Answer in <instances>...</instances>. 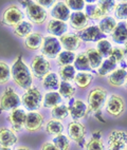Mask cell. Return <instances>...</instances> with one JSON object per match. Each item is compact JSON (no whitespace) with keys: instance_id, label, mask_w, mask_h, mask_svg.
<instances>
[{"instance_id":"5b68a950","label":"cell","mask_w":127,"mask_h":150,"mask_svg":"<svg viewBox=\"0 0 127 150\" xmlns=\"http://www.w3.org/2000/svg\"><path fill=\"white\" fill-rule=\"evenodd\" d=\"M105 110L106 113L111 117H121L125 113V110H126V104H125L124 98L119 94L109 95L107 97V100H106Z\"/></svg>"},{"instance_id":"f907efd6","label":"cell","mask_w":127,"mask_h":150,"mask_svg":"<svg viewBox=\"0 0 127 150\" xmlns=\"http://www.w3.org/2000/svg\"><path fill=\"white\" fill-rule=\"evenodd\" d=\"M0 150H12L11 148H6V147H0Z\"/></svg>"},{"instance_id":"5bb4252c","label":"cell","mask_w":127,"mask_h":150,"mask_svg":"<svg viewBox=\"0 0 127 150\" xmlns=\"http://www.w3.org/2000/svg\"><path fill=\"white\" fill-rule=\"evenodd\" d=\"M69 108V116L72 121H81L88 115V106L82 99H74L68 106Z\"/></svg>"},{"instance_id":"db71d44e","label":"cell","mask_w":127,"mask_h":150,"mask_svg":"<svg viewBox=\"0 0 127 150\" xmlns=\"http://www.w3.org/2000/svg\"><path fill=\"white\" fill-rule=\"evenodd\" d=\"M125 150H127V147H126V149H125Z\"/></svg>"},{"instance_id":"6da1fadb","label":"cell","mask_w":127,"mask_h":150,"mask_svg":"<svg viewBox=\"0 0 127 150\" xmlns=\"http://www.w3.org/2000/svg\"><path fill=\"white\" fill-rule=\"evenodd\" d=\"M11 77L14 83L19 88L27 90L32 87L33 75L30 68L24 62L21 55H18L11 68Z\"/></svg>"},{"instance_id":"ac0fdd59","label":"cell","mask_w":127,"mask_h":150,"mask_svg":"<svg viewBox=\"0 0 127 150\" xmlns=\"http://www.w3.org/2000/svg\"><path fill=\"white\" fill-rule=\"evenodd\" d=\"M126 79H127V71L124 68L116 69L114 72H111L107 76L108 83L111 87H114V88H119V87L124 86L125 83H126Z\"/></svg>"},{"instance_id":"74e56055","label":"cell","mask_w":127,"mask_h":150,"mask_svg":"<svg viewBox=\"0 0 127 150\" xmlns=\"http://www.w3.org/2000/svg\"><path fill=\"white\" fill-rule=\"evenodd\" d=\"M52 143L56 146L58 150H70L71 141L68 137V135H65L64 133L53 137Z\"/></svg>"},{"instance_id":"8d00e7d4","label":"cell","mask_w":127,"mask_h":150,"mask_svg":"<svg viewBox=\"0 0 127 150\" xmlns=\"http://www.w3.org/2000/svg\"><path fill=\"white\" fill-rule=\"evenodd\" d=\"M75 53L71 51H62L58 54V56L56 58L57 64H60V67L62 66H69V64H72L75 60Z\"/></svg>"},{"instance_id":"836d02e7","label":"cell","mask_w":127,"mask_h":150,"mask_svg":"<svg viewBox=\"0 0 127 150\" xmlns=\"http://www.w3.org/2000/svg\"><path fill=\"white\" fill-rule=\"evenodd\" d=\"M75 68L73 67L72 64H69V66H62L60 67L58 70V76L62 79V81H74V77H75Z\"/></svg>"},{"instance_id":"603a6c76","label":"cell","mask_w":127,"mask_h":150,"mask_svg":"<svg viewBox=\"0 0 127 150\" xmlns=\"http://www.w3.org/2000/svg\"><path fill=\"white\" fill-rule=\"evenodd\" d=\"M67 30H68L67 23L64 21L56 20V19H51L48 22V25H47V31L51 35H53V37H55V36L62 37V35L66 34Z\"/></svg>"},{"instance_id":"7a4b0ae2","label":"cell","mask_w":127,"mask_h":150,"mask_svg":"<svg viewBox=\"0 0 127 150\" xmlns=\"http://www.w3.org/2000/svg\"><path fill=\"white\" fill-rule=\"evenodd\" d=\"M108 97V92L103 87H94L89 91L87 95V106H88V114L94 115L97 121L105 122L102 115V109L105 107L106 100Z\"/></svg>"},{"instance_id":"f546056e","label":"cell","mask_w":127,"mask_h":150,"mask_svg":"<svg viewBox=\"0 0 127 150\" xmlns=\"http://www.w3.org/2000/svg\"><path fill=\"white\" fill-rule=\"evenodd\" d=\"M33 30V24L29 21H21L19 24H17L16 27L13 28V33L15 36L19 38H26L28 35H30L32 33Z\"/></svg>"},{"instance_id":"816d5d0a","label":"cell","mask_w":127,"mask_h":150,"mask_svg":"<svg viewBox=\"0 0 127 150\" xmlns=\"http://www.w3.org/2000/svg\"><path fill=\"white\" fill-rule=\"evenodd\" d=\"M125 86H126V89H127V79H126V83H125Z\"/></svg>"},{"instance_id":"83f0119b","label":"cell","mask_w":127,"mask_h":150,"mask_svg":"<svg viewBox=\"0 0 127 150\" xmlns=\"http://www.w3.org/2000/svg\"><path fill=\"white\" fill-rule=\"evenodd\" d=\"M93 79H94V76L90 72H79L75 75L74 83L79 88L86 89L91 85Z\"/></svg>"},{"instance_id":"ab89813d","label":"cell","mask_w":127,"mask_h":150,"mask_svg":"<svg viewBox=\"0 0 127 150\" xmlns=\"http://www.w3.org/2000/svg\"><path fill=\"white\" fill-rule=\"evenodd\" d=\"M112 45L110 43V41L107 39H102L97 42L96 50L99 51V53L102 55L103 57H109L111 51H112Z\"/></svg>"},{"instance_id":"60d3db41","label":"cell","mask_w":127,"mask_h":150,"mask_svg":"<svg viewBox=\"0 0 127 150\" xmlns=\"http://www.w3.org/2000/svg\"><path fill=\"white\" fill-rule=\"evenodd\" d=\"M11 78V68L6 62L0 60V85L9 83Z\"/></svg>"},{"instance_id":"44dd1931","label":"cell","mask_w":127,"mask_h":150,"mask_svg":"<svg viewBox=\"0 0 127 150\" xmlns=\"http://www.w3.org/2000/svg\"><path fill=\"white\" fill-rule=\"evenodd\" d=\"M69 20H70V25L73 29L82 31L85 28H87L89 18L87 17L86 13H84V12H73L70 15Z\"/></svg>"},{"instance_id":"cb8c5ba5","label":"cell","mask_w":127,"mask_h":150,"mask_svg":"<svg viewBox=\"0 0 127 150\" xmlns=\"http://www.w3.org/2000/svg\"><path fill=\"white\" fill-rule=\"evenodd\" d=\"M62 97L56 91H49L43 96V106L47 109H52L62 104Z\"/></svg>"},{"instance_id":"9c48e42d","label":"cell","mask_w":127,"mask_h":150,"mask_svg":"<svg viewBox=\"0 0 127 150\" xmlns=\"http://www.w3.org/2000/svg\"><path fill=\"white\" fill-rule=\"evenodd\" d=\"M26 118H27V112L22 108H16V109L10 111L6 116V121L10 124V128L15 133L20 132L22 129H24L26 125Z\"/></svg>"},{"instance_id":"d590c367","label":"cell","mask_w":127,"mask_h":150,"mask_svg":"<svg viewBox=\"0 0 127 150\" xmlns=\"http://www.w3.org/2000/svg\"><path fill=\"white\" fill-rule=\"evenodd\" d=\"M75 92V87L73 86L72 83H68V81H60V88H58V93L60 94L62 97L70 99L74 96Z\"/></svg>"},{"instance_id":"9a60e30c","label":"cell","mask_w":127,"mask_h":150,"mask_svg":"<svg viewBox=\"0 0 127 150\" xmlns=\"http://www.w3.org/2000/svg\"><path fill=\"white\" fill-rule=\"evenodd\" d=\"M77 35L82 41H90V42L96 41V42H99L102 39H107L106 35L102 33L99 25H91V27L85 28L84 30L79 31Z\"/></svg>"},{"instance_id":"2e32d148","label":"cell","mask_w":127,"mask_h":150,"mask_svg":"<svg viewBox=\"0 0 127 150\" xmlns=\"http://www.w3.org/2000/svg\"><path fill=\"white\" fill-rule=\"evenodd\" d=\"M18 143L17 134L8 127H0V147L12 148Z\"/></svg>"},{"instance_id":"52a82bcc","label":"cell","mask_w":127,"mask_h":150,"mask_svg":"<svg viewBox=\"0 0 127 150\" xmlns=\"http://www.w3.org/2000/svg\"><path fill=\"white\" fill-rule=\"evenodd\" d=\"M21 21H23V14H22L21 10L18 6H14V4L8 6L3 11L1 18H0L1 24L12 28H15Z\"/></svg>"},{"instance_id":"8992f818","label":"cell","mask_w":127,"mask_h":150,"mask_svg":"<svg viewBox=\"0 0 127 150\" xmlns=\"http://www.w3.org/2000/svg\"><path fill=\"white\" fill-rule=\"evenodd\" d=\"M67 133L70 141L79 146H82L86 142L87 128L81 121H71L68 124Z\"/></svg>"},{"instance_id":"7402d4cb","label":"cell","mask_w":127,"mask_h":150,"mask_svg":"<svg viewBox=\"0 0 127 150\" xmlns=\"http://www.w3.org/2000/svg\"><path fill=\"white\" fill-rule=\"evenodd\" d=\"M43 40V36L39 32H32L30 35H28L24 38L23 45L26 49L30 50V51H37L38 49L41 48Z\"/></svg>"},{"instance_id":"bcb514c9","label":"cell","mask_w":127,"mask_h":150,"mask_svg":"<svg viewBox=\"0 0 127 150\" xmlns=\"http://www.w3.org/2000/svg\"><path fill=\"white\" fill-rule=\"evenodd\" d=\"M35 3H37L38 6H43L45 10L46 8H51L52 6H54L55 4H56V2H55L54 0H38V1H36Z\"/></svg>"},{"instance_id":"e575fe53","label":"cell","mask_w":127,"mask_h":150,"mask_svg":"<svg viewBox=\"0 0 127 150\" xmlns=\"http://www.w3.org/2000/svg\"><path fill=\"white\" fill-rule=\"evenodd\" d=\"M118 64L114 62H112L111 59L107 58L106 60H103L102 64L100 66V68L97 69V75L99 76H108L111 72H114V70L116 69Z\"/></svg>"},{"instance_id":"681fc988","label":"cell","mask_w":127,"mask_h":150,"mask_svg":"<svg viewBox=\"0 0 127 150\" xmlns=\"http://www.w3.org/2000/svg\"><path fill=\"white\" fill-rule=\"evenodd\" d=\"M123 51H124V56H125V58H126V60H127V41L125 42V45H124V49H123Z\"/></svg>"},{"instance_id":"d4e9b609","label":"cell","mask_w":127,"mask_h":150,"mask_svg":"<svg viewBox=\"0 0 127 150\" xmlns=\"http://www.w3.org/2000/svg\"><path fill=\"white\" fill-rule=\"evenodd\" d=\"M60 78H58V75L54 72H50L43 76V79H41V85L46 90L49 91H55L60 88Z\"/></svg>"},{"instance_id":"277c9868","label":"cell","mask_w":127,"mask_h":150,"mask_svg":"<svg viewBox=\"0 0 127 150\" xmlns=\"http://www.w3.org/2000/svg\"><path fill=\"white\" fill-rule=\"evenodd\" d=\"M20 104L21 98L11 86L6 87L0 95V112L12 111L20 107Z\"/></svg>"},{"instance_id":"30bf717a","label":"cell","mask_w":127,"mask_h":150,"mask_svg":"<svg viewBox=\"0 0 127 150\" xmlns=\"http://www.w3.org/2000/svg\"><path fill=\"white\" fill-rule=\"evenodd\" d=\"M51 70V64L43 55H35L31 60V72L36 78H43Z\"/></svg>"},{"instance_id":"f5cc1de1","label":"cell","mask_w":127,"mask_h":150,"mask_svg":"<svg viewBox=\"0 0 127 150\" xmlns=\"http://www.w3.org/2000/svg\"><path fill=\"white\" fill-rule=\"evenodd\" d=\"M126 27H127V22H126Z\"/></svg>"},{"instance_id":"8fae6325","label":"cell","mask_w":127,"mask_h":150,"mask_svg":"<svg viewBox=\"0 0 127 150\" xmlns=\"http://www.w3.org/2000/svg\"><path fill=\"white\" fill-rule=\"evenodd\" d=\"M62 45L60 42V39L53 36H46L43 37V45H41V55L48 57V58H55L60 53Z\"/></svg>"},{"instance_id":"b9f144b4","label":"cell","mask_w":127,"mask_h":150,"mask_svg":"<svg viewBox=\"0 0 127 150\" xmlns=\"http://www.w3.org/2000/svg\"><path fill=\"white\" fill-rule=\"evenodd\" d=\"M108 58L111 59L112 62H114L116 64H122L123 60H124V58H125L123 49L120 48V47H114V48H112V51H111V53H110V55H109Z\"/></svg>"},{"instance_id":"d6a6232c","label":"cell","mask_w":127,"mask_h":150,"mask_svg":"<svg viewBox=\"0 0 127 150\" xmlns=\"http://www.w3.org/2000/svg\"><path fill=\"white\" fill-rule=\"evenodd\" d=\"M51 116L52 118L57 120V121H65L69 116V108L65 104L58 105V106L51 109Z\"/></svg>"},{"instance_id":"ee69618b","label":"cell","mask_w":127,"mask_h":150,"mask_svg":"<svg viewBox=\"0 0 127 150\" xmlns=\"http://www.w3.org/2000/svg\"><path fill=\"white\" fill-rule=\"evenodd\" d=\"M116 6V3L114 1H110V0L99 1V8H101V11L103 12L104 16H106L107 14H110L111 12H114Z\"/></svg>"},{"instance_id":"e0dca14e","label":"cell","mask_w":127,"mask_h":150,"mask_svg":"<svg viewBox=\"0 0 127 150\" xmlns=\"http://www.w3.org/2000/svg\"><path fill=\"white\" fill-rule=\"evenodd\" d=\"M60 42L66 49V51L71 52L76 51L82 45V40L79 37V35L71 34V33H66L62 37H60Z\"/></svg>"},{"instance_id":"4fadbf2b","label":"cell","mask_w":127,"mask_h":150,"mask_svg":"<svg viewBox=\"0 0 127 150\" xmlns=\"http://www.w3.org/2000/svg\"><path fill=\"white\" fill-rule=\"evenodd\" d=\"M26 13H27L28 18L33 23L41 25L47 19V10L43 6H38L35 2H28L26 6Z\"/></svg>"},{"instance_id":"ffe728a7","label":"cell","mask_w":127,"mask_h":150,"mask_svg":"<svg viewBox=\"0 0 127 150\" xmlns=\"http://www.w3.org/2000/svg\"><path fill=\"white\" fill-rule=\"evenodd\" d=\"M51 15L53 19L65 22L70 18V8H68L66 2H56V4L52 8Z\"/></svg>"},{"instance_id":"7c38bea8","label":"cell","mask_w":127,"mask_h":150,"mask_svg":"<svg viewBox=\"0 0 127 150\" xmlns=\"http://www.w3.org/2000/svg\"><path fill=\"white\" fill-rule=\"evenodd\" d=\"M45 116L39 111H33L27 113L24 130L29 133H36L39 132L45 126Z\"/></svg>"},{"instance_id":"f1b7e54d","label":"cell","mask_w":127,"mask_h":150,"mask_svg":"<svg viewBox=\"0 0 127 150\" xmlns=\"http://www.w3.org/2000/svg\"><path fill=\"white\" fill-rule=\"evenodd\" d=\"M111 37L116 41V43H125L127 41V27L126 23H121L116 24V29L114 30V32L111 33Z\"/></svg>"},{"instance_id":"f35d334b","label":"cell","mask_w":127,"mask_h":150,"mask_svg":"<svg viewBox=\"0 0 127 150\" xmlns=\"http://www.w3.org/2000/svg\"><path fill=\"white\" fill-rule=\"evenodd\" d=\"M86 8V15L87 17L91 20H102L104 18L103 12L96 4H88L85 6Z\"/></svg>"},{"instance_id":"4316f807","label":"cell","mask_w":127,"mask_h":150,"mask_svg":"<svg viewBox=\"0 0 127 150\" xmlns=\"http://www.w3.org/2000/svg\"><path fill=\"white\" fill-rule=\"evenodd\" d=\"M85 53L88 57L91 69H99L103 62V56L99 53V51L95 48H88L85 51Z\"/></svg>"},{"instance_id":"3957f363","label":"cell","mask_w":127,"mask_h":150,"mask_svg":"<svg viewBox=\"0 0 127 150\" xmlns=\"http://www.w3.org/2000/svg\"><path fill=\"white\" fill-rule=\"evenodd\" d=\"M21 104L29 112L38 111L43 105V95L39 89L33 86L27 89L21 96Z\"/></svg>"},{"instance_id":"7dc6e473","label":"cell","mask_w":127,"mask_h":150,"mask_svg":"<svg viewBox=\"0 0 127 150\" xmlns=\"http://www.w3.org/2000/svg\"><path fill=\"white\" fill-rule=\"evenodd\" d=\"M40 150H58L52 142H45L40 146Z\"/></svg>"},{"instance_id":"484cf974","label":"cell","mask_w":127,"mask_h":150,"mask_svg":"<svg viewBox=\"0 0 127 150\" xmlns=\"http://www.w3.org/2000/svg\"><path fill=\"white\" fill-rule=\"evenodd\" d=\"M45 131L49 135L57 137L60 134H62V132H64V125L60 121H57L54 118H50L45 124Z\"/></svg>"},{"instance_id":"ba28073f","label":"cell","mask_w":127,"mask_h":150,"mask_svg":"<svg viewBox=\"0 0 127 150\" xmlns=\"http://www.w3.org/2000/svg\"><path fill=\"white\" fill-rule=\"evenodd\" d=\"M127 147V132L114 129L107 137V150H125Z\"/></svg>"},{"instance_id":"c3c4849f","label":"cell","mask_w":127,"mask_h":150,"mask_svg":"<svg viewBox=\"0 0 127 150\" xmlns=\"http://www.w3.org/2000/svg\"><path fill=\"white\" fill-rule=\"evenodd\" d=\"M14 150H31L28 146H24V145H20V146H17Z\"/></svg>"},{"instance_id":"4dcf8cb0","label":"cell","mask_w":127,"mask_h":150,"mask_svg":"<svg viewBox=\"0 0 127 150\" xmlns=\"http://www.w3.org/2000/svg\"><path fill=\"white\" fill-rule=\"evenodd\" d=\"M116 20L114 17L111 16H105L102 20L100 21V24H99V28L102 31V33L107 36V34H111L114 32V30L116 29Z\"/></svg>"},{"instance_id":"d6986e66","label":"cell","mask_w":127,"mask_h":150,"mask_svg":"<svg viewBox=\"0 0 127 150\" xmlns=\"http://www.w3.org/2000/svg\"><path fill=\"white\" fill-rule=\"evenodd\" d=\"M85 150H105V144L101 131H95L91 134L89 139L85 142Z\"/></svg>"},{"instance_id":"f6af8a7d","label":"cell","mask_w":127,"mask_h":150,"mask_svg":"<svg viewBox=\"0 0 127 150\" xmlns=\"http://www.w3.org/2000/svg\"><path fill=\"white\" fill-rule=\"evenodd\" d=\"M66 4L70 10L75 12H82V10L86 6L85 1H83V0H68V1H66Z\"/></svg>"},{"instance_id":"7bdbcfd3","label":"cell","mask_w":127,"mask_h":150,"mask_svg":"<svg viewBox=\"0 0 127 150\" xmlns=\"http://www.w3.org/2000/svg\"><path fill=\"white\" fill-rule=\"evenodd\" d=\"M116 18L120 20H127V2H120L114 8Z\"/></svg>"},{"instance_id":"1f68e13d","label":"cell","mask_w":127,"mask_h":150,"mask_svg":"<svg viewBox=\"0 0 127 150\" xmlns=\"http://www.w3.org/2000/svg\"><path fill=\"white\" fill-rule=\"evenodd\" d=\"M74 68L79 70V72H87V71H90V70H91L89 60H88V57H87L85 52H82V53L77 54L75 56Z\"/></svg>"}]
</instances>
